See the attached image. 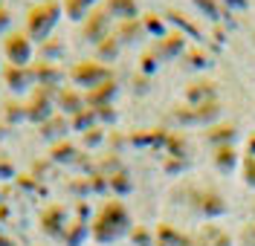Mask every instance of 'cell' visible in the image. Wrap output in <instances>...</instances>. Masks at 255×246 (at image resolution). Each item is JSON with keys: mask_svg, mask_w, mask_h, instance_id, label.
<instances>
[{"mask_svg": "<svg viewBox=\"0 0 255 246\" xmlns=\"http://www.w3.org/2000/svg\"><path fill=\"white\" fill-rule=\"evenodd\" d=\"M64 6L58 0H44V3H35L29 12H26V29L23 32L35 38V41H47L49 32H52V26L58 23V17H61Z\"/></svg>", "mask_w": 255, "mask_h": 246, "instance_id": "6da1fadb", "label": "cell"}, {"mask_svg": "<svg viewBox=\"0 0 255 246\" xmlns=\"http://www.w3.org/2000/svg\"><path fill=\"white\" fill-rule=\"evenodd\" d=\"M122 226H125V209L119 203H111V206L102 209V214H99V220L93 226V235L96 241H113Z\"/></svg>", "mask_w": 255, "mask_h": 246, "instance_id": "7a4b0ae2", "label": "cell"}, {"mask_svg": "<svg viewBox=\"0 0 255 246\" xmlns=\"http://www.w3.org/2000/svg\"><path fill=\"white\" fill-rule=\"evenodd\" d=\"M3 55L12 67H29L32 61V38L26 32H12L3 41Z\"/></svg>", "mask_w": 255, "mask_h": 246, "instance_id": "3957f363", "label": "cell"}, {"mask_svg": "<svg viewBox=\"0 0 255 246\" xmlns=\"http://www.w3.org/2000/svg\"><path fill=\"white\" fill-rule=\"evenodd\" d=\"M52 96H55V87H38L32 98L26 101V119L32 125H44L47 119H52Z\"/></svg>", "mask_w": 255, "mask_h": 246, "instance_id": "277c9868", "label": "cell"}, {"mask_svg": "<svg viewBox=\"0 0 255 246\" xmlns=\"http://www.w3.org/2000/svg\"><path fill=\"white\" fill-rule=\"evenodd\" d=\"M67 209H64L61 203H52V206H47L44 212H41V229L47 232L49 238H61L64 229H67Z\"/></svg>", "mask_w": 255, "mask_h": 246, "instance_id": "5b68a950", "label": "cell"}, {"mask_svg": "<svg viewBox=\"0 0 255 246\" xmlns=\"http://www.w3.org/2000/svg\"><path fill=\"white\" fill-rule=\"evenodd\" d=\"M105 76H108V70L93 61H81L73 67V82L81 87H99V82H105Z\"/></svg>", "mask_w": 255, "mask_h": 246, "instance_id": "8992f818", "label": "cell"}, {"mask_svg": "<svg viewBox=\"0 0 255 246\" xmlns=\"http://www.w3.org/2000/svg\"><path fill=\"white\" fill-rule=\"evenodd\" d=\"M3 84H6V87H9V90H12V93H23V90H29L32 84V70L29 67H6V70H3Z\"/></svg>", "mask_w": 255, "mask_h": 246, "instance_id": "52a82bcc", "label": "cell"}, {"mask_svg": "<svg viewBox=\"0 0 255 246\" xmlns=\"http://www.w3.org/2000/svg\"><path fill=\"white\" fill-rule=\"evenodd\" d=\"M61 76H64L61 67L52 64V61H38L32 67V82H38L41 87H58Z\"/></svg>", "mask_w": 255, "mask_h": 246, "instance_id": "ba28073f", "label": "cell"}, {"mask_svg": "<svg viewBox=\"0 0 255 246\" xmlns=\"http://www.w3.org/2000/svg\"><path fill=\"white\" fill-rule=\"evenodd\" d=\"M105 32H108V15L105 12H90L87 15V23H84V38L99 44V41L108 38Z\"/></svg>", "mask_w": 255, "mask_h": 246, "instance_id": "9c48e42d", "label": "cell"}, {"mask_svg": "<svg viewBox=\"0 0 255 246\" xmlns=\"http://www.w3.org/2000/svg\"><path fill=\"white\" fill-rule=\"evenodd\" d=\"M41 128V136L44 139H55V142H61V136L67 133V119H61V116H52V119H47L44 125H38Z\"/></svg>", "mask_w": 255, "mask_h": 246, "instance_id": "30bf717a", "label": "cell"}, {"mask_svg": "<svg viewBox=\"0 0 255 246\" xmlns=\"http://www.w3.org/2000/svg\"><path fill=\"white\" fill-rule=\"evenodd\" d=\"M55 104H58V107H61L64 113H79V110H84V101H81V96L79 93H73V90H70V87H67V90H58V101H55Z\"/></svg>", "mask_w": 255, "mask_h": 246, "instance_id": "8fae6325", "label": "cell"}, {"mask_svg": "<svg viewBox=\"0 0 255 246\" xmlns=\"http://www.w3.org/2000/svg\"><path fill=\"white\" fill-rule=\"evenodd\" d=\"M23 119H26V104H23V101H15V98L3 101V122H6V125H17V122H23Z\"/></svg>", "mask_w": 255, "mask_h": 246, "instance_id": "7c38bea8", "label": "cell"}, {"mask_svg": "<svg viewBox=\"0 0 255 246\" xmlns=\"http://www.w3.org/2000/svg\"><path fill=\"white\" fill-rule=\"evenodd\" d=\"M84 235H87V223H84V220H73V223H67V229H64L61 241H64L67 246H79Z\"/></svg>", "mask_w": 255, "mask_h": 246, "instance_id": "4fadbf2b", "label": "cell"}, {"mask_svg": "<svg viewBox=\"0 0 255 246\" xmlns=\"http://www.w3.org/2000/svg\"><path fill=\"white\" fill-rule=\"evenodd\" d=\"M64 55V41L58 38H47V41H41V61H58Z\"/></svg>", "mask_w": 255, "mask_h": 246, "instance_id": "5bb4252c", "label": "cell"}, {"mask_svg": "<svg viewBox=\"0 0 255 246\" xmlns=\"http://www.w3.org/2000/svg\"><path fill=\"white\" fill-rule=\"evenodd\" d=\"M49 160H52V163H73V160H76V148L70 145V142H52Z\"/></svg>", "mask_w": 255, "mask_h": 246, "instance_id": "9a60e30c", "label": "cell"}, {"mask_svg": "<svg viewBox=\"0 0 255 246\" xmlns=\"http://www.w3.org/2000/svg\"><path fill=\"white\" fill-rule=\"evenodd\" d=\"M90 3H93V0H64V12H67L70 17H76V20H79V17L87 15Z\"/></svg>", "mask_w": 255, "mask_h": 246, "instance_id": "2e32d148", "label": "cell"}, {"mask_svg": "<svg viewBox=\"0 0 255 246\" xmlns=\"http://www.w3.org/2000/svg\"><path fill=\"white\" fill-rule=\"evenodd\" d=\"M108 6H111V12H116V15H122V17L136 15V3L133 0H108Z\"/></svg>", "mask_w": 255, "mask_h": 246, "instance_id": "e0dca14e", "label": "cell"}, {"mask_svg": "<svg viewBox=\"0 0 255 246\" xmlns=\"http://www.w3.org/2000/svg\"><path fill=\"white\" fill-rule=\"evenodd\" d=\"M17 185H20L23 191H44L41 177H35V174H17Z\"/></svg>", "mask_w": 255, "mask_h": 246, "instance_id": "ac0fdd59", "label": "cell"}, {"mask_svg": "<svg viewBox=\"0 0 255 246\" xmlns=\"http://www.w3.org/2000/svg\"><path fill=\"white\" fill-rule=\"evenodd\" d=\"M9 177H15V163L0 154V180H9Z\"/></svg>", "mask_w": 255, "mask_h": 246, "instance_id": "d6986e66", "label": "cell"}, {"mask_svg": "<svg viewBox=\"0 0 255 246\" xmlns=\"http://www.w3.org/2000/svg\"><path fill=\"white\" fill-rule=\"evenodd\" d=\"M9 26H12V12H9L6 6H0V35L6 32Z\"/></svg>", "mask_w": 255, "mask_h": 246, "instance_id": "ffe728a7", "label": "cell"}, {"mask_svg": "<svg viewBox=\"0 0 255 246\" xmlns=\"http://www.w3.org/2000/svg\"><path fill=\"white\" fill-rule=\"evenodd\" d=\"M108 96H113V84H105L99 93H90V98H93L96 104H99V98H108Z\"/></svg>", "mask_w": 255, "mask_h": 246, "instance_id": "44dd1931", "label": "cell"}, {"mask_svg": "<svg viewBox=\"0 0 255 246\" xmlns=\"http://www.w3.org/2000/svg\"><path fill=\"white\" fill-rule=\"evenodd\" d=\"M99 52H102V55H111V58H113V55H116V41H113V38H111V41H105Z\"/></svg>", "mask_w": 255, "mask_h": 246, "instance_id": "7402d4cb", "label": "cell"}, {"mask_svg": "<svg viewBox=\"0 0 255 246\" xmlns=\"http://www.w3.org/2000/svg\"><path fill=\"white\" fill-rule=\"evenodd\" d=\"M3 197H6V194H3V191H0V203H3Z\"/></svg>", "mask_w": 255, "mask_h": 246, "instance_id": "603a6c76", "label": "cell"}, {"mask_svg": "<svg viewBox=\"0 0 255 246\" xmlns=\"http://www.w3.org/2000/svg\"><path fill=\"white\" fill-rule=\"evenodd\" d=\"M41 3H44V0H41Z\"/></svg>", "mask_w": 255, "mask_h": 246, "instance_id": "cb8c5ba5", "label": "cell"}]
</instances>
